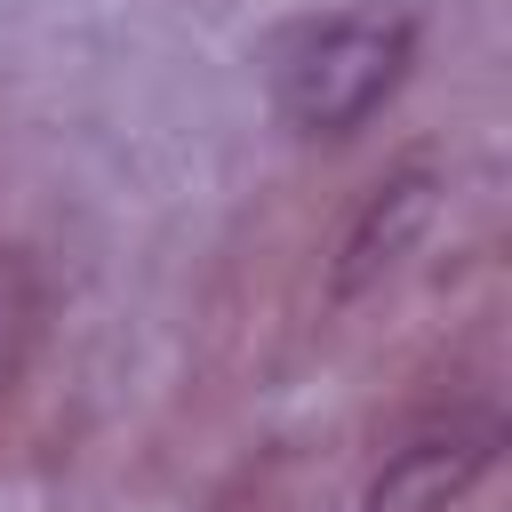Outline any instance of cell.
<instances>
[{"label":"cell","instance_id":"6da1fadb","mask_svg":"<svg viewBox=\"0 0 512 512\" xmlns=\"http://www.w3.org/2000/svg\"><path fill=\"white\" fill-rule=\"evenodd\" d=\"M416 56V16L408 8H336L312 24H288L272 40V104L296 136H352Z\"/></svg>","mask_w":512,"mask_h":512},{"label":"cell","instance_id":"7a4b0ae2","mask_svg":"<svg viewBox=\"0 0 512 512\" xmlns=\"http://www.w3.org/2000/svg\"><path fill=\"white\" fill-rule=\"evenodd\" d=\"M504 448V416L496 408H440L424 416L368 480L360 512H448Z\"/></svg>","mask_w":512,"mask_h":512},{"label":"cell","instance_id":"3957f363","mask_svg":"<svg viewBox=\"0 0 512 512\" xmlns=\"http://www.w3.org/2000/svg\"><path fill=\"white\" fill-rule=\"evenodd\" d=\"M432 200H440V176H432L424 160L392 168V176L352 208V224H344V240H336V296H360L376 272H392V264L416 248V232L432 224Z\"/></svg>","mask_w":512,"mask_h":512},{"label":"cell","instance_id":"277c9868","mask_svg":"<svg viewBox=\"0 0 512 512\" xmlns=\"http://www.w3.org/2000/svg\"><path fill=\"white\" fill-rule=\"evenodd\" d=\"M32 320H40V288H32V264L0 248V392H8V376L24 368Z\"/></svg>","mask_w":512,"mask_h":512}]
</instances>
